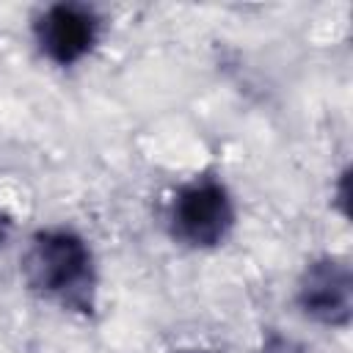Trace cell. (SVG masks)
Returning <instances> with one entry per match:
<instances>
[{"label": "cell", "mask_w": 353, "mask_h": 353, "mask_svg": "<svg viewBox=\"0 0 353 353\" xmlns=\"http://www.w3.org/2000/svg\"><path fill=\"white\" fill-rule=\"evenodd\" d=\"M295 303L325 328H347L353 317V273L347 259L325 254L306 262L295 284Z\"/></svg>", "instance_id": "277c9868"}, {"label": "cell", "mask_w": 353, "mask_h": 353, "mask_svg": "<svg viewBox=\"0 0 353 353\" xmlns=\"http://www.w3.org/2000/svg\"><path fill=\"white\" fill-rule=\"evenodd\" d=\"M8 237V218H3L0 215V245H3V240Z\"/></svg>", "instance_id": "5b68a950"}, {"label": "cell", "mask_w": 353, "mask_h": 353, "mask_svg": "<svg viewBox=\"0 0 353 353\" xmlns=\"http://www.w3.org/2000/svg\"><path fill=\"white\" fill-rule=\"evenodd\" d=\"M22 279L30 292L66 312L94 314L97 309V256L91 243L72 226H44L30 234L22 259Z\"/></svg>", "instance_id": "6da1fadb"}, {"label": "cell", "mask_w": 353, "mask_h": 353, "mask_svg": "<svg viewBox=\"0 0 353 353\" xmlns=\"http://www.w3.org/2000/svg\"><path fill=\"white\" fill-rule=\"evenodd\" d=\"M102 33V19L97 8L85 3H50L33 19V41L39 52L61 69L85 61Z\"/></svg>", "instance_id": "3957f363"}, {"label": "cell", "mask_w": 353, "mask_h": 353, "mask_svg": "<svg viewBox=\"0 0 353 353\" xmlns=\"http://www.w3.org/2000/svg\"><path fill=\"white\" fill-rule=\"evenodd\" d=\"M168 234L193 251H210L229 240L237 223V207L223 185L212 174H201L176 188L165 212Z\"/></svg>", "instance_id": "7a4b0ae2"}]
</instances>
